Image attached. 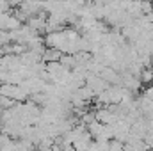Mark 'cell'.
Here are the masks:
<instances>
[{
    "instance_id": "1",
    "label": "cell",
    "mask_w": 153,
    "mask_h": 151,
    "mask_svg": "<svg viewBox=\"0 0 153 151\" xmlns=\"http://www.w3.org/2000/svg\"><path fill=\"white\" fill-rule=\"evenodd\" d=\"M109 151H125V142H121L117 139L109 141Z\"/></svg>"
}]
</instances>
